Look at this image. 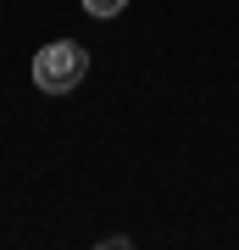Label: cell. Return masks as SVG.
Returning a JSON list of instances; mask_svg holds the SVG:
<instances>
[{
	"label": "cell",
	"instance_id": "obj_1",
	"mask_svg": "<svg viewBox=\"0 0 239 250\" xmlns=\"http://www.w3.org/2000/svg\"><path fill=\"white\" fill-rule=\"evenodd\" d=\"M84 72H89V56H84V45H72V39H56V45H44L34 56V83L44 95H67Z\"/></svg>",
	"mask_w": 239,
	"mask_h": 250
},
{
	"label": "cell",
	"instance_id": "obj_2",
	"mask_svg": "<svg viewBox=\"0 0 239 250\" xmlns=\"http://www.w3.org/2000/svg\"><path fill=\"white\" fill-rule=\"evenodd\" d=\"M123 6H128V0H84V11H89V17H117Z\"/></svg>",
	"mask_w": 239,
	"mask_h": 250
}]
</instances>
